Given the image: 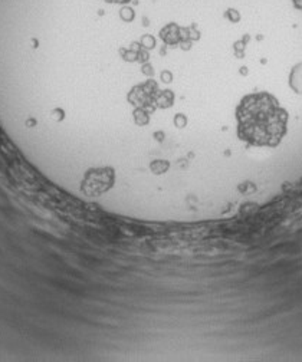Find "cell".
<instances>
[{
	"instance_id": "cell-1",
	"label": "cell",
	"mask_w": 302,
	"mask_h": 362,
	"mask_svg": "<svg viewBox=\"0 0 302 362\" xmlns=\"http://www.w3.org/2000/svg\"><path fill=\"white\" fill-rule=\"evenodd\" d=\"M239 139L253 147H277L286 134L288 112L268 93L242 98L236 108Z\"/></svg>"
},
{
	"instance_id": "cell-2",
	"label": "cell",
	"mask_w": 302,
	"mask_h": 362,
	"mask_svg": "<svg viewBox=\"0 0 302 362\" xmlns=\"http://www.w3.org/2000/svg\"><path fill=\"white\" fill-rule=\"evenodd\" d=\"M289 85L296 94H302V64L296 65L289 75Z\"/></svg>"
}]
</instances>
